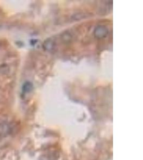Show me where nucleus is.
<instances>
[{
    "label": "nucleus",
    "mask_w": 143,
    "mask_h": 160,
    "mask_svg": "<svg viewBox=\"0 0 143 160\" xmlns=\"http://www.w3.org/2000/svg\"><path fill=\"white\" fill-rule=\"evenodd\" d=\"M108 29L104 26H99L97 27L94 31V35L97 38H105L108 34Z\"/></svg>",
    "instance_id": "1"
},
{
    "label": "nucleus",
    "mask_w": 143,
    "mask_h": 160,
    "mask_svg": "<svg viewBox=\"0 0 143 160\" xmlns=\"http://www.w3.org/2000/svg\"><path fill=\"white\" fill-rule=\"evenodd\" d=\"M10 131V128L8 124L5 122L0 123V137H3L9 135Z\"/></svg>",
    "instance_id": "2"
},
{
    "label": "nucleus",
    "mask_w": 143,
    "mask_h": 160,
    "mask_svg": "<svg viewBox=\"0 0 143 160\" xmlns=\"http://www.w3.org/2000/svg\"><path fill=\"white\" fill-rule=\"evenodd\" d=\"M32 88H33V85L31 82H25L23 86V91L25 93L29 92L31 91Z\"/></svg>",
    "instance_id": "3"
},
{
    "label": "nucleus",
    "mask_w": 143,
    "mask_h": 160,
    "mask_svg": "<svg viewBox=\"0 0 143 160\" xmlns=\"http://www.w3.org/2000/svg\"><path fill=\"white\" fill-rule=\"evenodd\" d=\"M53 42L51 40H48L46 41L44 43V47L46 50H50L53 48Z\"/></svg>",
    "instance_id": "4"
}]
</instances>
